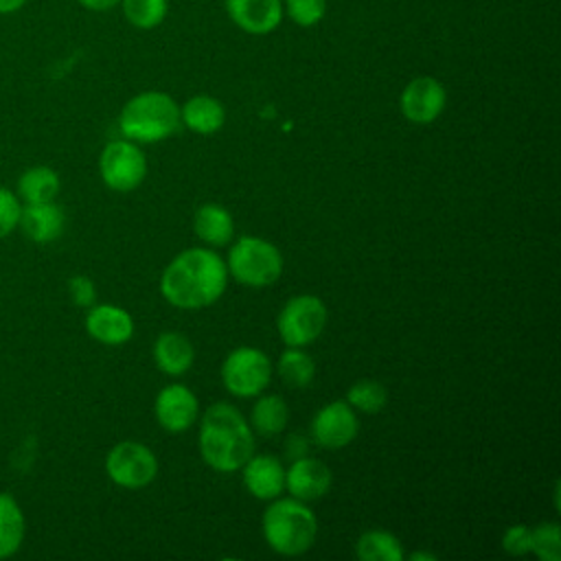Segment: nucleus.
Segmentation results:
<instances>
[{"mask_svg": "<svg viewBox=\"0 0 561 561\" xmlns=\"http://www.w3.org/2000/svg\"><path fill=\"white\" fill-rule=\"evenodd\" d=\"M228 285V267L208 248L180 252L162 272L160 291L180 309H202L221 298Z\"/></svg>", "mask_w": 561, "mask_h": 561, "instance_id": "1", "label": "nucleus"}, {"mask_svg": "<svg viewBox=\"0 0 561 561\" xmlns=\"http://www.w3.org/2000/svg\"><path fill=\"white\" fill-rule=\"evenodd\" d=\"M199 454L219 473H232L245 465L254 454V434L237 408L215 403L204 412L199 423Z\"/></svg>", "mask_w": 561, "mask_h": 561, "instance_id": "2", "label": "nucleus"}, {"mask_svg": "<svg viewBox=\"0 0 561 561\" xmlns=\"http://www.w3.org/2000/svg\"><path fill=\"white\" fill-rule=\"evenodd\" d=\"M261 528L267 546L285 557L307 552L318 535L313 511L296 497H280L272 502L263 513Z\"/></svg>", "mask_w": 561, "mask_h": 561, "instance_id": "3", "label": "nucleus"}, {"mask_svg": "<svg viewBox=\"0 0 561 561\" xmlns=\"http://www.w3.org/2000/svg\"><path fill=\"white\" fill-rule=\"evenodd\" d=\"M180 123V105L171 94L158 90L131 96L118 116L121 131L138 142L164 140L175 134Z\"/></svg>", "mask_w": 561, "mask_h": 561, "instance_id": "4", "label": "nucleus"}, {"mask_svg": "<svg viewBox=\"0 0 561 561\" xmlns=\"http://www.w3.org/2000/svg\"><path fill=\"white\" fill-rule=\"evenodd\" d=\"M226 267L232 278L243 285L267 287L278 280L283 256L274 243L261 237H241L232 243Z\"/></svg>", "mask_w": 561, "mask_h": 561, "instance_id": "5", "label": "nucleus"}, {"mask_svg": "<svg viewBox=\"0 0 561 561\" xmlns=\"http://www.w3.org/2000/svg\"><path fill=\"white\" fill-rule=\"evenodd\" d=\"M327 324V307L313 294L289 298L276 318V329L287 346H307L320 337Z\"/></svg>", "mask_w": 561, "mask_h": 561, "instance_id": "6", "label": "nucleus"}, {"mask_svg": "<svg viewBox=\"0 0 561 561\" xmlns=\"http://www.w3.org/2000/svg\"><path fill=\"white\" fill-rule=\"evenodd\" d=\"M272 379L270 357L256 346H239L221 364V381L234 397H254Z\"/></svg>", "mask_w": 561, "mask_h": 561, "instance_id": "7", "label": "nucleus"}, {"mask_svg": "<svg viewBox=\"0 0 561 561\" xmlns=\"http://www.w3.org/2000/svg\"><path fill=\"white\" fill-rule=\"evenodd\" d=\"M105 471L123 489H142L153 482L158 473V458L147 445L123 440L107 454Z\"/></svg>", "mask_w": 561, "mask_h": 561, "instance_id": "8", "label": "nucleus"}, {"mask_svg": "<svg viewBox=\"0 0 561 561\" xmlns=\"http://www.w3.org/2000/svg\"><path fill=\"white\" fill-rule=\"evenodd\" d=\"M103 182L118 193L134 191L147 175V160L138 145L129 140L110 142L99 160Z\"/></svg>", "mask_w": 561, "mask_h": 561, "instance_id": "9", "label": "nucleus"}, {"mask_svg": "<svg viewBox=\"0 0 561 561\" xmlns=\"http://www.w3.org/2000/svg\"><path fill=\"white\" fill-rule=\"evenodd\" d=\"M447 105L445 85L434 77H414L399 96L401 114L416 125H427L436 121Z\"/></svg>", "mask_w": 561, "mask_h": 561, "instance_id": "10", "label": "nucleus"}, {"mask_svg": "<svg viewBox=\"0 0 561 561\" xmlns=\"http://www.w3.org/2000/svg\"><path fill=\"white\" fill-rule=\"evenodd\" d=\"M359 430V421L348 401H333L320 408L311 423V434L318 445L327 449L346 447Z\"/></svg>", "mask_w": 561, "mask_h": 561, "instance_id": "11", "label": "nucleus"}, {"mask_svg": "<svg viewBox=\"0 0 561 561\" xmlns=\"http://www.w3.org/2000/svg\"><path fill=\"white\" fill-rule=\"evenodd\" d=\"M228 18L248 35L274 33L283 18V0H224Z\"/></svg>", "mask_w": 561, "mask_h": 561, "instance_id": "12", "label": "nucleus"}, {"mask_svg": "<svg viewBox=\"0 0 561 561\" xmlns=\"http://www.w3.org/2000/svg\"><path fill=\"white\" fill-rule=\"evenodd\" d=\"M156 419L167 432H184L197 419V397L182 383L164 386L156 397Z\"/></svg>", "mask_w": 561, "mask_h": 561, "instance_id": "13", "label": "nucleus"}, {"mask_svg": "<svg viewBox=\"0 0 561 561\" xmlns=\"http://www.w3.org/2000/svg\"><path fill=\"white\" fill-rule=\"evenodd\" d=\"M333 476L331 469L316 458H296L291 460V467L285 471V486L291 493V497L311 502L322 497L331 489Z\"/></svg>", "mask_w": 561, "mask_h": 561, "instance_id": "14", "label": "nucleus"}, {"mask_svg": "<svg viewBox=\"0 0 561 561\" xmlns=\"http://www.w3.org/2000/svg\"><path fill=\"white\" fill-rule=\"evenodd\" d=\"M241 469L245 489L259 500H274L285 489V469L272 454H252Z\"/></svg>", "mask_w": 561, "mask_h": 561, "instance_id": "15", "label": "nucleus"}, {"mask_svg": "<svg viewBox=\"0 0 561 561\" xmlns=\"http://www.w3.org/2000/svg\"><path fill=\"white\" fill-rule=\"evenodd\" d=\"M88 333L103 344H123L134 333L131 316L114 305L92 307L85 318Z\"/></svg>", "mask_w": 561, "mask_h": 561, "instance_id": "16", "label": "nucleus"}, {"mask_svg": "<svg viewBox=\"0 0 561 561\" xmlns=\"http://www.w3.org/2000/svg\"><path fill=\"white\" fill-rule=\"evenodd\" d=\"M18 224L33 241L48 243V241H55L64 232L66 217L57 204L39 202V204H28L26 208H22Z\"/></svg>", "mask_w": 561, "mask_h": 561, "instance_id": "17", "label": "nucleus"}, {"mask_svg": "<svg viewBox=\"0 0 561 561\" xmlns=\"http://www.w3.org/2000/svg\"><path fill=\"white\" fill-rule=\"evenodd\" d=\"M195 359V348L184 333L164 331L153 342V362L167 375H184Z\"/></svg>", "mask_w": 561, "mask_h": 561, "instance_id": "18", "label": "nucleus"}, {"mask_svg": "<svg viewBox=\"0 0 561 561\" xmlns=\"http://www.w3.org/2000/svg\"><path fill=\"white\" fill-rule=\"evenodd\" d=\"M180 121L195 134H215L224 127L226 123V110L219 99L210 94H197L191 96L182 107H180Z\"/></svg>", "mask_w": 561, "mask_h": 561, "instance_id": "19", "label": "nucleus"}, {"mask_svg": "<svg viewBox=\"0 0 561 561\" xmlns=\"http://www.w3.org/2000/svg\"><path fill=\"white\" fill-rule=\"evenodd\" d=\"M193 228H195V234L208 245H226L234 234L232 215L228 213L226 206L213 204V202L202 204L195 210Z\"/></svg>", "mask_w": 561, "mask_h": 561, "instance_id": "20", "label": "nucleus"}, {"mask_svg": "<svg viewBox=\"0 0 561 561\" xmlns=\"http://www.w3.org/2000/svg\"><path fill=\"white\" fill-rule=\"evenodd\" d=\"M287 419H289L287 403L278 394H265V397L256 399V403L252 408V414H250L252 427L261 436L280 434L283 427L287 425Z\"/></svg>", "mask_w": 561, "mask_h": 561, "instance_id": "21", "label": "nucleus"}, {"mask_svg": "<svg viewBox=\"0 0 561 561\" xmlns=\"http://www.w3.org/2000/svg\"><path fill=\"white\" fill-rule=\"evenodd\" d=\"M355 550L362 561H401L403 559L401 541L392 533L379 530V528L362 533Z\"/></svg>", "mask_w": 561, "mask_h": 561, "instance_id": "22", "label": "nucleus"}, {"mask_svg": "<svg viewBox=\"0 0 561 561\" xmlns=\"http://www.w3.org/2000/svg\"><path fill=\"white\" fill-rule=\"evenodd\" d=\"M24 539V515L13 497L0 493V559L13 554Z\"/></svg>", "mask_w": 561, "mask_h": 561, "instance_id": "23", "label": "nucleus"}, {"mask_svg": "<svg viewBox=\"0 0 561 561\" xmlns=\"http://www.w3.org/2000/svg\"><path fill=\"white\" fill-rule=\"evenodd\" d=\"M278 377L289 388H307L316 377V364L298 346H287L278 357Z\"/></svg>", "mask_w": 561, "mask_h": 561, "instance_id": "24", "label": "nucleus"}, {"mask_svg": "<svg viewBox=\"0 0 561 561\" xmlns=\"http://www.w3.org/2000/svg\"><path fill=\"white\" fill-rule=\"evenodd\" d=\"M20 195L28 202V204H39V202H53L55 195L59 193V178L53 169L48 167H35L28 169L22 178H20Z\"/></svg>", "mask_w": 561, "mask_h": 561, "instance_id": "25", "label": "nucleus"}, {"mask_svg": "<svg viewBox=\"0 0 561 561\" xmlns=\"http://www.w3.org/2000/svg\"><path fill=\"white\" fill-rule=\"evenodd\" d=\"M121 7L125 20L131 26L140 31H151L164 22L169 0H121Z\"/></svg>", "mask_w": 561, "mask_h": 561, "instance_id": "26", "label": "nucleus"}, {"mask_svg": "<svg viewBox=\"0 0 561 561\" xmlns=\"http://www.w3.org/2000/svg\"><path fill=\"white\" fill-rule=\"evenodd\" d=\"M346 401L351 408L375 414L379 412L386 401H388V392L383 388V383H379L377 379H359L355 381L348 392H346Z\"/></svg>", "mask_w": 561, "mask_h": 561, "instance_id": "27", "label": "nucleus"}, {"mask_svg": "<svg viewBox=\"0 0 561 561\" xmlns=\"http://www.w3.org/2000/svg\"><path fill=\"white\" fill-rule=\"evenodd\" d=\"M530 552H535L543 561L561 559V533L557 522H548L530 528Z\"/></svg>", "mask_w": 561, "mask_h": 561, "instance_id": "28", "label": "nucleus"}, {"mask_svg": "<svg viewBox=\"0 0 561 561\" xmlns=\"http://www.w3.org/2000/svg\"><path fill=\"white\" fill-rule=\"evenodd\" d=\"M285 15L298 26H316L327 13V0H283Z\"/></svg>", "mask_w": 561, "mask_h": 561, "instance_id": "29", "label": "nucleus"}, {"mask_svg": "<svg viewBox=\"0 0 561 561\" xmlns=\"http://www.w3.org/2000/svg\"><path fill=\"white\" fill-rule=\"evenodd\" d=\"M502 548L508 554H526L530 552V528H526L524 524H515L511 526L504 535H502Z\"/></svg>", "mask_w": 561, "mask_h": 561, "instance_id": "30", "label": "nucleus"}, {"mask_svg": "<svg viewBox=\"0 0 561 561\" xmlns=\"http://www.w3.org/2000/svg\"><path fill=\"white\" fill-rule=\"evenodd\" d=\"M20 210L22 208H20L18 199L9 191L0 188V237L9 234L18 226Z\"/></svg>", "mask_w": 561, "mask_h": 561, "instance_id": "31", "label": "nucleus"}, {"mask_svg": "<svg viewBox=\"0 0 561 561\" xmlns=\"http://www.w3.org/2000/svg\"><path fill=\"white\" fill-rule=\"evenodd\" d=\"M68 289H70L72 300H75L77 305H81V307L92 305L94 298H96V289H94V285H92V280H90L88 276H75V278H70Z\"/></svg>", "mask_w": 561, "mask_h": 561, "instance_id": "32", "label": "nucleus"}, {"mask_svg": "<svg viewBox=\"0 0 561 561\" xmlns=\"http://www.w3.org/2000/svg\"><path fill=\"white\" fill-rule=\"evenodd\" d=\"M285 456L289 460H296V458H302L307 456V440L302 436H289L287 438V445H285Z\"/></svg>", "mask_w": 561, "mask_h": 561, "instance_id": "33", "label": "nucleus"}, {"mask_svg": "<svg viewBox=\"0 0 561 561\" xmlns=\"http://www.w3.org/2000/svg\"><path fill=\"white\" fill-rule=\"evenodd\" d=\"M83 9L88 11H96V13H103V11H110L114 7L121 4V0H77Z\"/></svg>", "mask_w": 561, "mask_h": 561, "instance_id": "34", "label": "nucleus"}, {"mask_svg": "<svg viewBox=\"0 0 561 561\" xmlns=\"http://www.w3.org/2000/svg\"><path fill=\"white\" fill-rule=\"evenodd\" d=\"M24 4H26V0H0V13H2V15L15 13V11H20Z\"/></svg>", "mask_w": 561, "mask_h": 561, "instance_id": "35", "label": "nucleus"}, {"mask_svg": "<svg viewBox=\"0 0 561 561\" xmlns=\"http://www.w3.org/2000/svg\"><path fill=\"white\" fill-rule=\"evenodd\" d=\"M410 559H412V561H419V559H430V561H434L436 557H434V554H427V552H412Z\"/></svg>", "mask_w": 561, "mask_h": 561, "instance_id": "36", "label": "nucleus"}]
</instances>
